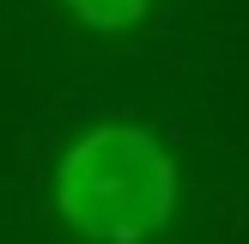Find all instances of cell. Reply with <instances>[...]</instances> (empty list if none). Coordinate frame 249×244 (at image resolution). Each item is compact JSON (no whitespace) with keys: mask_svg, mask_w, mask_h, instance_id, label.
Masks as SVG:
<instances>
[{"mask_svg":"<svg viewBox=\"0 0 249 244\" xmlns=\"http://www.w3.org/2000/svg\"><path fill=\"white\" fill-rule=\"evenodd\" d=\"M61 6H67L85 31H128V24L146 19L152 0H61Z\"/></svg>","mask_w":249,"mask_h":244,"instance_id":"obj_2","label":"cell"},{"mask_svg":"<svg viewBox=\"0 0 249 244\" xmlns=\"http://www.w3.org/2000/svg\"><path fill=\"white\" fill-rule=\"evenodd\" d=\"M177 159L140 122H97L55 165V214L85 244H146L177 220Z\"/></svg>","mask_w":249,"mask_h":244,"instance_id":"obj_1","label":"cell"}]
</instances>
